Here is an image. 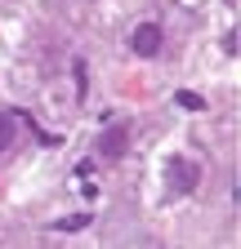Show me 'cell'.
<instances>
[{
	"mask_svg": "<svg viewBox=\"0 0 241 249\" xmlns=\"http://www.w3.org/2000/svg\"><path fill=\"white\" fill-rule=\"evenodd\" d=\"M174 107H183V111H205V98H201V93H192V89H179V93H174Z\"/></svg>",
	"mask_w": 241,
	"mask_h": 249,
	"instance_id": "5",
	"label": "cell"
},
{
	"mask_svg": "<svg viewBox=\"0 0 241 249\" xmlns=\"http://www.w3.org/2000/svg\"><path fill=\"white\" fill-rule=\"evenodd\" d=\"M130 138H134L130 120H116V124H107V129L99 134V156H103V160H120V156L130 151Z\"/></svg>",
	"mask_w": 241,
	"mask_h": 249,
	"instance_id": "2",
	"label": "cell"
},
{
	"mask_svg": "<svg viewBox=\"0 0 241 249\" xmlns=\"http://www.w3.org/2000/svg\"><path fill=\"white\" fill-rule=\"evenodd\" d=\"M18 124H22L18 111H0V151H9L18 142Z\"/></svg>",
	"mask_w": 241,
	"mask_h": 249,
	"instance_id": "4",
	"label": "cell"
},
{
	"mask_svg": "<svg viewBox=\"0 0 241 249\" xmlns=\"http://www.w3.org/2000/svg\"><path fill=\"white\" fill-rule=\"evenodd\" d=\"M161 45H165V36H161V27H157V22H139V27H134V36H130V49H134L139 58H157Z\"/></svg>",
	"mask_w": 241,
	"mask_h": 249,
	"instance_id": "3",
	"label": "cell"
},
{
	"mask_svg": "<svg viewBox=\"0 0 241 249\" xmlns=\"http://www.w3.org/2000/svg\"><path fill=\"white\" fill-rule=\"evenodd\" d=\"M197 182H201V165L188 160V156H174V160L165 165V192L170 196H188L197 192Z\"/></svg>",
	"mask_w": 241,
	"mask_h": 249,
	"instance_id": "1",
	"label": "cell"
},
{
	"mask_svg": "<svg viewBox=\"0 0 241 249\" xmlns=\"http://www.w3.org/2000/svg\"><path fill=\"white\" fill-rule=\"evenodd\" d=\"M80 227H89V213H76V218H58V223H54V231H80Z\"/></svg>",
	"mask_w": 241,
	"mask_h": 249,
	"instance_id": "6",
	"label": "cell"
}]
</instances>
